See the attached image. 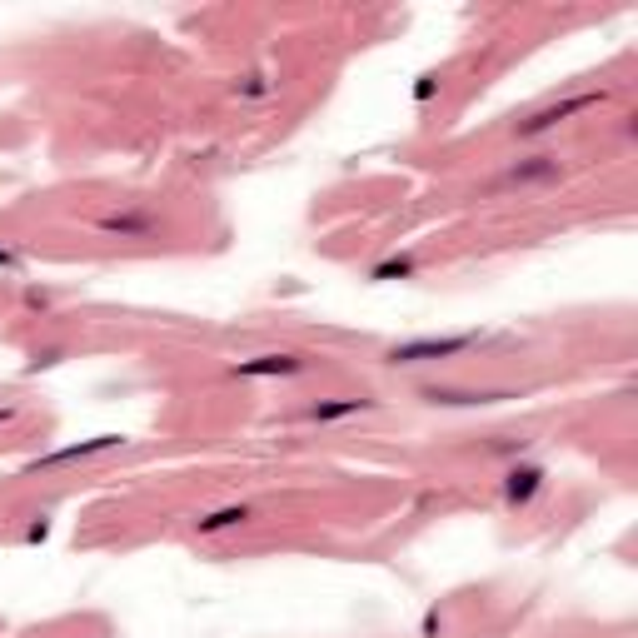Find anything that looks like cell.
Listing matches in <instances>:
<instances>
[{"instance_id": "obj_1", "label": "cell", "mask_w": 638, "mask_h": 638, "mask_svg": "<svg viewBox=\"0 0 638 638\" xmlns=\"http://www.w3.org/2000/svg\"><path fill=\"white\" fill-rule=\"evenodd\" d=\"M479 335H419V339H400V344H389L384 350V364L404 369V364H439V359H454V354L474 350Z\"/></svg>"}, {"instance_id": "obj_2", "label": "cell", "mask_w": 638, "mask_h": 638, "mask_svg": "<svg viewBox=\"0 0 638 638\" xmlns=\"http://www.w3.org/2000/svg\"><path fill=\"white\" fill-rule=\"evenodd\" d=\"M594 105H603V90H584V95H569V101H553V105H544V110L524 115V120L513 125V135H519V140L549 135V130H559L563 120H574V115L594 110Z\"/></svg>"}, {"instance_id": "obj_3", "label": "cell", "mask_w": 638, "mask_h": 638, "mask_svg": "<svg viewBox=\"0 0 638 638\" xmlns=\"http://www.w3.org/2000/svg\"><path fill=\"white\" fill-rule=\"evenodd\" d=\"M310 369V354L300 350H270V354H250V359H235L230 375L235 379H289Z\"/></svg>"}, {"instance_id": "obj_4", "label": "cell", "mask_w": 638, "mask_h": 638, "mask_svg": "<svg viewBox=\"0 0 638 638\" xmlns=\"http://www.w3.org/2000/svg\"><path fill=\"white\" fill-rule=\"evenodd\" d=\"M419 400L434 409H484V404L519 400L513 389H464V384H419Z\"/></svg>"}, {"instance_id": "obj_5", "label": "cell", "mask_w": 638, "mask_h": 638, "mask_svg": "<svg viewBox=\"0 0 638 638\" xmlns=\"http://www.w3.org/2000/svg\"><path fill=\"white\" fill-rule=\"evenodd\" d=\"M95 230L110 239H155L165 230V220L150 210V205H125V210H110L95 220Z\"/></svg>"}, {"instance_id": "obj_6", "label": "cell", "mask_w": 638, "mask_h": 638, "mask_svg": "<svg viewBox=\"0 0 638 638\" xmlns=\"http://www.w3.org/2000/svg\"><path fill=\"white\" fill-rule=\"evenodd\" d=\"M379 400L369 394H335V400H314L304 404V419L310 424H344V419H359V414H375Z\"/></svg>"}, {"instance_id": "obj_7", "label": "cell", "mask_w": 638, "mask_h": 638, "mask_svg": "<svg viewBox=\"0 0 638 638\" xmlns=\"http://www.w3.org/2000/svg\"><path fill=\"white\" fill-rule=\"evenodd\" d=\"M110 449H125L120 434H95V439H80V444H65V449L40 454L30 469H61V464H80V459H95V454H110Z\"/></svg>"}, {"instance_id": "obj_8", "label": "cell", "mask_w": 638, "mask_h": 638, "mask_svg": "<svg viewBox=\"0 0 638 638\" xmlns=\"http://www.w3.org/2000/svg\"><path fill=\"white\" fill-rule=\"evenodd\" d=\"M559 155L538 150V155H524V160H513L509 170H504V185H549V180H559Z\"/></svg>"}, {"instance_id": "obj_9", "label": "cell", "mask_w": 638, "mask_h": 638, "mask_svg": "<svg viewBox=\"0 0 638 638\" xmlns=\"http://www.w3.org/2000/svg\"><path fill=\"white\" fill-rule=\"evenodd\" d=\"M250 519H254L250 504H220V509H210V513H200V519H195V534H200V538H214V534H230V529H245Z\"/></svg>"}, {"instance_id": "obj_10", "label": "cell", "mask_w": 638, "mask_h": 638, "mask_svg": "<svg viewBox=\"0 0 638 638\" xmlns=\"http://www.w3.org/2000/svg\"><path fill=\"white\" fill-rule=\"evenodd\" d=\"M544 489V469L538 464H513L504 474V504H529Z\"/></svg>"}, {"instance_id": "obj_11", "label": "cell", "mask_w": 638, "mask_h": 638, "mask_svg": "<svg viewBox=\"0 0 638 638\" xmlns=\"http://www.w3.org/2000/svg\"><path fill=\"white\" fill-rule=\"evenodd\" d=\"M419 275V260L414 254H389V260H379V264H369V285H384V279H414Z\"/></svg>"}, {"instance_id": "obj_12", "label": "cell", "mask_w": 638, "mask_h": 638, "mask_svg": "<svg viewBox=\"0 0 638 638\" xmlns=\"http://www.w3.org/2000/svg\"><path fill=\"white\" fill-rule=\"evenodd\" d=\"M270 90H275V80L260 76V70H250V76L235 80V95H239V101H260V95H270Z\"/></svg>"}, {"instance_id": "obj_13", "label": "cell", "mask_w": 638, "mask_h": 638, "mask_svg": "<svg viewBox=\"0 0 638 638\" xmlns=\"http://www.w3.org/2000/svg\"><path fill=\"white\" fill-rule=\"evenodd\" d=\"M434 90H439V80H434V76H419V85H414V101L424 105L429 95H434Z\"/></svg>"}, {"instance_id": "obj_14", "label": "cell", "mask_w": 638, "mask_h": 638, "mask_svg": "<svg viewBox=\"0 0 638 638\" xmlns=\"http://www.w3.org/2000/svg\"><path fill=\"white\" fill-rule=\"evenodd\" d=\"M51 364H61V350H40L36 359H30V369H51Z\"/></svg>"}, {"instance_id": "obj_15", "label": "cell", "mask_w": 638, "mask_h": 638, "mask_svg": "<svg viewBox=\"0 0 638 638\" xmlns=\"http://www.w3.org/2000/svg\"><path fill=\"white\" fill-rule=\"evenodd\" d=\"M26 304H30V310H45V304H51V295H45V289H26Z\"/></svg>"}, {"instance_id": "obj_16", "label": "cell", "mask_w": 638, "mask_h": 638, "mask_svg": "<svg viewBox=\"0 0 638 638\" xmlns=\"http://www.w3.org/2000/svg\"><path fill=\"white\" fill-rule=\"evenodd\" d=\"M15 414H20V409H15V404H5V409H0V424H15Z\"/></svg>"}]
</instances>
